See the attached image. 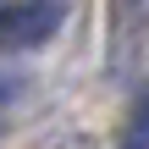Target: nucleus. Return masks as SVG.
Returning <instances> with one entry per match:
<instances>
[{"label": "nucleus", "instance_id": "nucleus-1", "mask_svg": "<svg viewBox=\"0 0 149 149\" xmlns=\"http://www.w3.org/2000/svg\"><path fill=\"white\" fill-rule=\"evenodd\" d=\"M61 28V0H0V50H33Z\"/></svg>", "mask_w": 149, "mask_h": 149}, {"label": "nucleus", "instance_id": "nucleus-2", "mask_svg": "<svg viewBox=\"0 0 149 149\" xmlns=\"http://www.w3.org/2000/svg\"><path fill=\"white\" fill-rule=\"evenodd\" d=\"M122 149H149V100L138 105V116H133V127H127V138H122Z\"/></svg>", "mask_w": 149, "mask_h": 149}]
</instances>
